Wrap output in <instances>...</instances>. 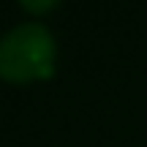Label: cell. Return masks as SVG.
<instances>
[{
  "mask_svg": "<svg viewBox=\"0 0 147 147\" xmlns=\"http://www.w3.org/2000/svg\"><path fill=\"white\" fill-rule=\"evenodd\" d=\"M25 8H30V11H44L47 5H52L55 0H19Z\"/></svg>",
  "mask_w": 147,
  "mask_h": 147,
  "instance_id": "7a4b0ae2",
  "label": "cell"
},
{
  "mask_svg": "<svg viewBox=\"0 0 147 147\" xmlns=\"http://www.w3.org/2000/svg\"><path fill=\"white\" fill-rule=\"evenodd\" d=\"M55 65V38L44 22H19L0 36V76H47Z\"/></svg>",
  "mask_w": 147,
  "mask_h": 147,
  "instance_id": "6da1fadb",
  "label": "cell"
}]
</instances>
